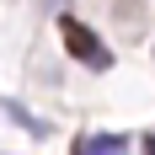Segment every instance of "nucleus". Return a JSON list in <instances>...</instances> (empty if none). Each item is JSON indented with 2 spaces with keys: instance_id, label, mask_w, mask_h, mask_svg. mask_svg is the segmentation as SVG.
<instances>
[{
  "instance_id": "nucleus-1",
  "label": "nucleus",
  "mask_w": 155,
  "mask_h": 155,
  "mask_svg": "<svg viewBox=\"0 0 155 155\" xmlns=\"http://www.w3.org/2000/svg\"><path fill=\"white\" fill-rule=\"evenodd\" d=\"M59 32H64V48H70L80 64H91V70H107V64H112V54L102 48V38H96L86 21H75V16H59Z\"/></svg>"
},
{
  "instance_id": "nucleus-2",
  "label": "nucleus",
  "mask_w": 155,
  "mask_h": 155,
  "mask_svg": "<svg viewBox=\"0 0 155 155\" xmlns=\"http://www.w3.org/2000/svg\"><path fill=\"white\" fill-rule=\"evenodd\" d=\"M75 155H128V139L123 134H96V139H80Z\"/></svg>"
},
{
  "instance_id": "nucleus-3",
  "label": "nucleus",
  "mask_w": 155,
  "mask_h": 155,
  "mask_svg": "<svg viewBox=\"0 0 155 155\" xmlns=\"http://www.w3.org/2000/svg\"><path fill=\"white\" fill-rule=\"evenodd\" d=\"M144 155H155V139H144Z\"/></svg>"
}]
</instances>
